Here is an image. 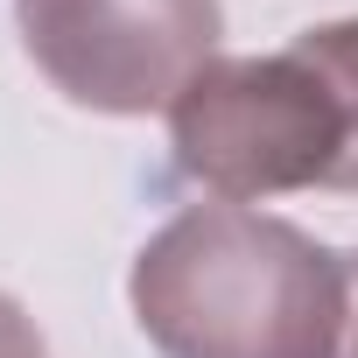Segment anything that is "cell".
Here are the masks:
<instances>
[{"mask_svg": "<svg viewBox=\"0 0 358 358\" xmlns=\"http://www.w3.org/2000/svg\"><path fill=\"white\" fill-rule=\"evenodd\" d=\"M0 358H50L43 330L29 323V309H22L15 295H0Z\"/></svg>", "mask_w": 358, "mask_h": 358, "instance_id": "cell-4", "label": "cell"}, {"mask_svg": "<svg viewBox=\"0 0 358 358\" xmlns=\"http://www.w3.org/2000/svg\"><path fill=\"white\" fill-rule=\"evenodd\" d=\"M337 260H344V323H337L330 358H358V253H337Z\"/></svg>", "mask_w": 358, "mask_h": 358, "instance_id": "cell-5", "label": "cell"}, {"mask_svg": "<svg viewBox=\"0 0 358 358\" xmlns=\"http://www.w3.org/2000/svg\"><path fill=\"white\" fill-rule=\"evenodd\" d=\"M15 29L36 71L85 113H169L218 57V0H15Z\"/></svg>", "mask_w": 358, "mask_h": 358, "instance_id": "cell-3", "label": "cell"}, {"mask_svg": "<svg viewBox=\"0 0 358 358\" xmlns=\"http://www.w3.org/2000/svg\"><path fill=\"white\" fill-rule=\"evenodd\" d=\"M127 302L162 358H330L344 260L288 218L211 197L141 246Z\"/></svg>", "mask_w": 358, "mask_h": 358, "instance_id": "cell-1", "label": "cell"}, {"mask_svg": "<svg viewBox=\"0 0 358 358\" xmlns=\"http://www.w3.org/2000/svg\"><path fill=\"white\" fill-rule=\"evenodd\" d=\"M176 169L218 204L358 197V15L274 57H211L169 106Z\"/></svg>", "mask_w": 358, "mask_h": 358, "instance_id": "cell-2", "label": "cell"}]
</instances>
